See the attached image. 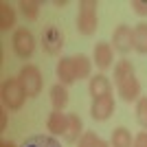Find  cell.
<instances>
[{
  "mask_svg": "<svg viewBox=\"0 0 147 147\" xmlns=\"http://www.w3.org/2000/svg\"><path fill=\"white\" fill-rule=\"evenodd\" d=\"M0 99H2V105H5L7 110H20L29 97H26V90L22 86V81L18 77H9V79L2 81Z\"/></svg>",
  "mask_w": 147,
  "mask_h": 147,
  "instance_id": "1",
  "label": "cell"
},
{
  "mask_svg": "<svg viewBox=\"0 0 147 147\" xmlns=\"http://www.w3.org/2000/svg\"><path fill=\"white\" fill-rule=\"evenodd\" d=\"M99 5L94 0H81L79 11H77V31L81 35H92L99 26V16H97Z\"/></svg>",
  "mask_w": 147,
  "mask_h": 147,
  "instance_id": "2",
  "label": "cell"
},
{
  "mask_svg": "<svg viewBox=\"0 0 147 147\" xmlns=\"http://www.w3.org/2000/svg\"><path fill=\"white\" fill-rule=\"evenodd\" d=\"M11 44H13V51L20 59H29L35 51V37L29 29H16L13 31V37H11Z\"/></svg>",
  "mask_w": 147,
  "mask_h": 147,
  "instance_id": "3",
  "label": "cell"
},
{
  "mask_svg": "<svg viewBox=\"0 0 147 147\" xmlns=\"http://www.w3.org/2000/svg\"><path fill=\"white\" fill-rule=\"evenodd\" d=\"M18 79L22 81V86H24L26 97H37V94L42 92V73H40V68H37L35 64L22 66Z\"/></svg>",
  "mask_w": 147,
  "mask_h": 147,
  "instance_id": "4",
  "label": "cell"
},
{
  "mask_svg": "<svg viewBox=\"0 0 147 147\" xmlns=\"http://www.w3.org/2000/svg\"><path fill=\"white\" fill-rule=\"evenodd\" d=\"M112 49L121 55H127L134 49V29L127 24H119L112 31Z\"/></svg>",
  "mask_w": 147,
  "mask_h": 147,
  "instance_id": "5",
  "label": "cell"
},
{
  "mask_svg": "<svg viewBox=\"0 0 147 147\" xmlns=\"http://www.w3.org/2000/svg\"><path fill=\"white\" fill-rule=\"evenodd\" d=\"M42 49L46 55H53V57L61 53V49H64V33L55 24L46 26L42 31Z\"/></svg>",
  "mask_w": 147,
  "mask_h": 147,
  "instance_id": "6",
  "label": "cell"
},
{
  "mask_svg": "<svg viewBox=\"0 0 147 147\" xmlns=\"http://www.w3.org/2000/svg\"><path fill=\"white\" fill-rule=\"evenodd\" d=\"M114 114V94H105L101 99H94L90 105V117L94 121H108Z\"/></svg>",
  "mask_w": 147,
  "mask_h": 147,
  "instance_id": "7",
  "label": "cell"
},
{
  "mask_svg": "<svg viewBox=\"0 0 147 147\" xmlns=\"http://www.w3.org/2000/svg\"><path fill=\"white\" fill-rule=\"evenodd\" d=\"M117 92L125 103L138 101L141 99V81L136 79V75H132V77H127V79H123V81L117 84Z\"/></svg>",
  "mask_w": 147,
  "mask_h": 147,
  "instance_id": "8",
  "label": "cell"
},
{
  "mask_svg": "<svg viewBox=\"0 0 147 147\" xmlns=\"http://www.w3.org/2000/svg\"><path fill=\"white\" fill-rule=\"evenodd\" d=\"M112 59H114V49H112V44H108V42L94 44V51H92V64H97V68L108 70V68L112 66Z\"/></svg>",
  "mask_w": 147,
  "mask_h": 147,
  "instance_id": "9",
  "label": "cell"
},
{
  "mask_svg": "<svg viewBox=\"0 0 147 147\" xmlns=\"http://www.w3.org/2000/svg\"><path fill=\"white\" fill-rule=\"evenodd\" d=\"M55 75L57 79H59L61 86H70V84H75L77 81V70H75V61L73 57H61L59 61H57L55 66Z\"/></svg>",
  "mask_w": 147,
  "mask_h": 147,
  "instance_id": "10",
  "label": "cell"
},
{
  "mask_svg": "<svg viewBox=\"0 0 147 147\" xmlns=\"http://www.w3.org/2000/svg\"><path fill=\"white\" fill-rule=\"evenodd\" d=\"M88 92H90L92 101L101 99L105 94H112V84L105 75H92L90 79H88Z\"/></svg>",
  "mask_w": 147,
  "mask_h": 147,
  "instance_id": "11",
  "label": "cell"
},
{
  "mask_svg": "<svg viewBox=\"0 0 147 147\" xmlns=\"http://www.w3.org/2000/svg\"><path fill=\"white\" fill-rule=\"evenodd\" d=\"M46 129L55 136H64L68 129V114H61V112H51L49 119H46Z\"/></svg>",
  "mask_w": 147,
  "mask_h": 147,
  "instance_id": "12",
  "label": "cell"
},
{
  "mask_svg": "<svg viewBox=\"0 0 147 147\" xmlns=\"http://www.w3.org/2000/svg\"><path fill=\"white\" fill-rule=\"evenodd\" d=\"M84 136V123H81L79 114H68V129L64 134L66 143H79V138Z\"/></svg>",
  "mask_w": 147,
  "mask_h": 147,
  "instance_id": "13",
  "label": "cell"
},
{
  "mask_svg": "<svg viewBox=\"0 0 147 147\" xmlns=\"http://www.w3.org/2000/svg\"><path fill=\"white\" fill-rule=\"evenodd\" d=\"M51 105L55 112H64V108L68 105V88L61 86V84H55L51 88Z\"/></svg>",
  "mask_w": 147,
  "mask_h": 147,
  "instance_id": "14",
  "label": "cell"
},
{
  "mask_svg": "<svg viewBox=\"0 0 147 147\" xmlns=\"http://www.w3.org/2000/svg\"><path fill=\"white\" fill-rule=\"evenodd\" d=\"M16 26V9L11 2H0V31H9Z\"/></svg>",
  "mask_w": 147,
  "mask_h": 147,
  "instance_id": "15",
  "label": "cell"
},
{
  "mask_svg": "<svg viewBox=\"0 0 147 147\" xmlns=\"http://www.w3.org/2000/svg\"><path fill=\"white\" fill-rule=\"evenodd\" d=\"M134 145V138H132V132L127 127H114L110 136V147H132Z\"/></svg>",
  "mask_w": 147,
  "mask_h": 147,
  "instance_id": "16",
  "label": "cell"
},
{
  "mask_svg": "<svg viewBox=\"0 0 147 147\" xmlns=\"http://www.w3.org/2000/svg\"><path fill=\"white\" fill-rule=\"evenodd\" d=\"M77 79H90L92 77V59L88 55H73Z\"/></svg>",
  "mask_w": 147,
  "mask_h": 147,
  "instance_id": "17",
  "label": "cell"
},
{
  "mask_svg": "<svg viewBox=\"0 0 147 147\" xmlns=\"http://www.w3.org/2000/svg\"><path fill=\"white\" fill-rule=\"evenodd\" d=\"M40 7H42V2H37V0H20L18 2L20 13H22L24 20H29V22H35V20L40 18Z\"/></svg>",
  "mask_w": 147,
  "mask_h": 147,
  "instance_id": "18",
  "label": "cell"
},
{
  "mask_svg": "<svg viewBox=\"0 0 147 147\" xmlns=\"http://www.w3.org/2000/svg\"><path fill=\"white\" fill-rule=\"evenodd\" d=\"M134 51L141 55H147V22L134 26Z\"/></svg>",
  "mask_w": 147,
  "mask_h": 147,
  "instance_id": "19",
  "label": "cell"
},
{
  "mask_svg": "<svg viewBox=\"0 0 147 147\" xmlns=\"http://www.w3.org/2000/svg\"><path fill=\"white\" fill-rule=\"evenodd\" d=\"M22 147H61V143L55 141L53 136L35 134V136H31V138H26V141L22 143Z\"/></svg>",
  "mask_w": 147,
  "mask_h": 147,
  "instance_id": "20",
  "label": "cell"
},
{
  "mask_svg": "<svg viewBox=\"0 0 147 147\" xmlns=\"http://www.w3.org/2000/svg\"><path fill=\"white\" fill-rule=\"evenodd\" d=\"M132 75H136V73H134V66H132V61H127V59L117 61V66H114V84H119V81H123V79H127V77H132Z\"/></svg>",
  "mask_w": 147,
  "mask_h": 147,
  "instance_id": "21",
  "label": "cell"
},
{
  "mask_svg": "<svg viewBox=\"0 0 147 147\" xmlns=\"http://www.w3.org/2000/svg\"><path fill=\"white\" fill-rule=\"evenodd\" d=\"M79 147H110V143H105L94 132H84V136L79 138Z\"/></svg>",
  "mask_w": 147,
  "mask_h": 147,
  "instance_id": "22",
  "label": "cell"
},
{
  "mask_svg": "<svg viewBox=\"0 0 147 147\" xmlns=\"http://www.w3.org/2000/svg\"><path fill=\"white\" fill-rule=\"evenodd\" d=\"M136 121L141 123V127L147 129V97H141L136 101Z\"/></svg>",
  "mask_w": 147,
  "mask_h": 147,
  "instance_id": "23",
  "label": "cell"
},
{
  "mask_svg": "<svg viewBox=\"0 0 147 147\" xmlns=\"http://www.w3.org/2000/svg\"><path fill=\"white\" fill-rule=\"evenodd\" d=\"M132 9L138 16H147V0H132Z\"/></svg>",
  "mask_w": 147,
  "mask_h": 147,
  "instance_id": "24",
  "label": "cell"
},
{
  "mask_svg": "<svg viewBox=\"0 0 147 147\" xmlns=\"http://www.w3.org/2000/svg\"><path fill=\"white\" fill-rule=\"evenodd\" d=\"M132 147H147V132H138L134 136V145Z\"/></svg>",
  "mask_w": 147,
  "mask_h": 147,
  "instance_id": "25",
  "label": "cell"
},
{
  "mask_svg": "<svg viewBox=\"0 0 147 147\" xmlns=\"http://www.w3.org/2000/svg\"><path fill=\"white\" fill-rule=\"evenodd\" d=\"M0 129H7V108H0Z\"/></svg>",
  "mask_w": 147,
  "mask_h": 147,
  "instance_id": "26",
  "label": "cell"
},
{
  "mask_svg": "<svg viewBox=\"0 0 147 147\" xmlns=\"http://www.w3.org/2000/svg\"><path fill=\"white\" fill-rule=\"evenodd\" d=\"M53 5H55V7H66V5H68V0H55Z\"/></svg>",
  "mask_w": 147,
  "mask_h": 147,
  "instance_id": "27",
  "label": "cell"
},
{
  "mask_svg": "<svg viewBox=\"0 0 147 147\" xmlns=\"http://www.w3.org/2000/svg\"><path fill=\"white\" fill-rule=\"evenodd\" d=\"M0 147H16V143H11V141H2V143H0Z\"/></svg>",
  "mask_w": 147,
  "mask_h": 147,
  "instance_id": "28",
  "label": "cell"
}]
</instances>
